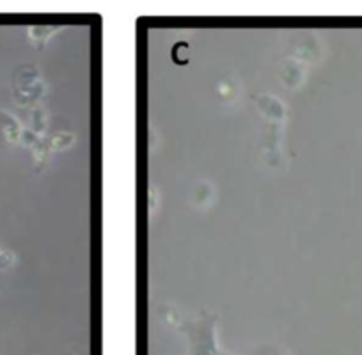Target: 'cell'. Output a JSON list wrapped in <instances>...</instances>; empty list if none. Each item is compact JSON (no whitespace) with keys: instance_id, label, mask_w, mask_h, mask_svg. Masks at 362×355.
<instances>
[{"instance_id":"7a4b0ae2","label":"cell","mask_w":362,"mask_h":355,"mask_svg":"<svg viewBox=\"0 0 362 355\" xmlns=\"http://www.w3.org/2000/svg\"><path fill=\"white\" fill-rule=\"evenodd\" d=\"M217 355H231V354H222V351H218V354Z\"/></svg>"},{"instance_id":"6da1fadb","label":"cell","mask_w":362,"mask_h":355,"mask_svg":"<svg viewBox=\"0 0 362 355\" xmlns=\"http://www.w3.org/2000/svg\"><path fill=\"white\" fill-rule=\"evenodd\" d=\"M180 330L189 336V355H217L215 320L203 318L197 322H180Z\"/></svg>"}]
</instances>
